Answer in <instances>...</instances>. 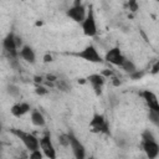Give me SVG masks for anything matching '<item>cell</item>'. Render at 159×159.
Masks as SVG:
<instances>
[{
	"label": "cell",
	"mask_w": 159,
	"mask_h": 159,
	"mask_svg": "<svg viewBox=\"0 0 159 159\" xmlns=\"http://www.w3.org/2000/svg\"><path fill=\"white\" fill-rule=\"evenodd\" d=\"M88 159H94V158H93V157H89V158H88Z\"/></svg>",
	"instance_id": "cell-29"
},
{
	"label": "cell",
	"mask_w": 159,
	"mask_h": 159,
	"mask_svg": "<svg viewBox=\"0 0 159 159\" xmlns=\"http://www.w3.org/2000/svg\"><path fill=\"white\" fill-rule=\"evenodd\" d=\"M9 93H10L11 96H14V97H17L20 92H19L17 87H15V86H9Z\"/></svg>",
	"instance_id": "cell-23"
},
{
	"label": "cell",
	"mask_w": 159,
	"mask_h": 159,
	"mask_svg": "<svg viewBox=\"0 0 159 159\" xmlns=\"http://www.w3.org/2000/svg\"><path fill=\"white\" fill-rule=\"evenodd\" d=\"M30 109H31V107H30L29 103H26V102H17V103H15L10 108V112H11V114L14 117L20 118V117L25 116L27 112H30Z\"/></svg>",
	"instance_id": "cell-13"
},
{
	"label": "cell",
	"mask_w": 159,
	"mask_h": 159,
	"mask_svg": "<svg viewBox=\"0 0 159 159\" xmlns=\"http://www.w3.org/2000/svg\"><path fill=\"white\" fill-rule=\"evenodd\" d=\"M31 123L35 125V127H43L46 124V120H45V117L42 116V113L37 109H34L31 112Z\"/></svg>",
	"instance_id": "cell-15"
},
{
	"label": "cell",
	"mask_w": 159,
	"mask_h": 159,
	"mask_svg": "<svg viewBox=\"0 0 159 159\" xmlns=\"http://www.w3.org/2000/svg\"><path fill=\"white\" fill-rule=\"evenodd\" d=\"M70 135V147L72 149V153L76 159H86V148L84 145L80 142V139L73 134L68 133Z\"/></svg>",
	"instance_id": "cell-10"
},
{
	"label": "cell",
	"mask_w": 159,
	"mask_h": 159,
	"mask_svg": "<svg viewBox=\"0 0 159 159\" xmlns=\"http://www.w3.org/2000/svg\"><path fill=\"white\" fill-rule=\"evenodd\" d=\"M76 56L87 62H91V63H102L103 62V57L101 56V53L97 51V48L93 45L86 46L83 50L77 52Z\"/></svg>",
	"instance_id": "cell-2"
},
{
	"label": "cell",
	"mask_w": 159,
	"mask_h": 159,
	"mask_svg": "<svg viewBox=\"0 0 159 159\" xmlns=\"http://www.w3.org/2000/svg\"><path fill=\"white\" fill-rule=\"evenodd\" d=\"M104 60L107 62H109L111 65L113 66H118V67H122L125 57L123 56L122 51L119 47H112L109 48L107 52H106V56H104Z\"/></svg>",
	"instance_id": "cell-9"
},
{
	"label": "cell",
	"mask_w": 159,
	"mask_h": 159,
	"mask_svg": "<svg viewBox=\"0 0 159 159\" xmlns=\"http://www.w3.org/2000/svg\"><path fill=\"white\" fill-rule=\"evenodd\" d=\"M142 148L148 159H155L159 155V144L157 143V140L142 142Z\"/></svg>",
	"instance_id": "cell-12"
},
{
	"label": "cell",
	"mask_w": 159,
	"mask_h": 159,
	"mask_svg": "<svg viewBox=\"0 0 159 159\" xmlns=\"http://www.w3.org/2000/svg\"><path fill=\"white\" fill-rule=\"evenodd\" d=\"M128 6H129V10H132V11H137L138 10V5H137L135 1H130L128 4Z\"/></svg>",
	"instance_id": "cell-25"
},
{
	"label": "cell",
	"mask_w": 159,
	"mask_h": 159,
	"mask_svg": "<svg viewBox=\"0 0 159 159\" xmlns=\"http://www.w3.org/2000/svg\"><path fill=\"white\" fill-rule=\"evenodd\" d=\"M82 31L88 37H93L97 35V24H96V17H94L92 6H89V9L87 11V16H86L84 21L82 22Z\"/></svg>",
	"instance_id": "cell-6"
},
{
	"label": "cell",
	"mask_w": 159,
	"mask_h": 159,
	"mask_svg": "<svg viewBox=\"0 0 159 159\" xmlns=\"http://www.w3.org/2000/svg\"><path fill=\"white\" fill-rule=\"evenodd\" d=\"M122 70H123L125 73L132 75V73H134V72L137 71V67H135V65H134V62H133L132 60L125 58L124 62H123V65H122Z\"/></svg>",
	"instance_id": "cell-16"
},
{
	"label": "cell",
	"mask_w": 159,
	"mask_h": 159,
	"mask_svg": "<svg viewBox=\"0 0 159 159\" xmlns=\"http://www.w3.org/2000/svg\"><path fill=\"white\" fill-rule=\"evenodd\" d=\"M148 140H155V137L153 135V133L149 129H145L142 133V142H148Z\"/></svg>",
	"instance_id": "cell-18"
},
{
	"label": "cell",
	"mask_w": 159,
	"mask_h": 159,
	"mask_svg": "<svg viewBox=\"0 0 159 159\" xmlns=\"http://www.w3.org/2000/svg\"><path fill=\"white\" fill-rule=\"evenodd\" d=\"M43 61H45V62H51V61H52V56H51V55H45Z\"/></svg>",
	"instance_id": "cell-27"
},
{
	"label": "cell",
	"mask_w": 159,
	"mask_h": 159,
	"mask_svg": "<svg viewBox=\"0 0 159 159\" xmlns=\"http://www.w3.org/2000/svg\"><path fill=\"white\" fill-rule=\"evenodd\" d=\"M129 76H130V78H132V80H139V78H142V77L144 76V72H143V71L137 70L134 73H132V75H129Z\"/></svg>",
	"instance_id": "cell-22"
},
{
	"label": "cell",
	"mask_w": 159,
	"mask_h": 159,
	"mask_svg": "<svg viewBox=\"0 0 159 159\" xmlns=\"http://www.w3.org/2000/svg\"><path fill=\"white\" fill-rule=\"evenodd\" d=\"M152 75H157V73H159V60L158 61H155L154 62V65L152 66Z\"/></svg>",
	"instance_id": "cell-24"
},
{
	"label": "cell",
	"mask_w": 159,
	"mask_h": 159,
	"mask_svg": "<svg viewBox=\"0 0 159 159\" xmlns=\"http://www.w3.org/2000/svg\"><path fill=\"white\" fill-rule=\"evenodd\" d=\"M140 97L145 102L149 112H154V113L159 114V99L154 92H152L149 89H144L140 92Z\"/></svg>",
	"instance_id": "cell-8"
},
{
	"label": "cell",
	"mask_w": 159,
	"mask_h": 159,
	"mask_svg": "<svg viewBox=\"0 0 159 159\" xmlns=\"http://www.w3.org/2000/svg\"><path fill=\"white\" fill-rule=\"evenodd\" d=\"M40 149H41V152L43 153V155L47 159H56L57 158L56 149H55V145L52 143L50 133H45L41 137V139H40Z\"/></svg>",
	"instance_id": "cell-7"
},
{
	"label": "cell",
	"mask_w": 159,
	"mask_h": 159,
	"mask_svg": "<svg viewBox=\"0 0 159 159\" xmlns=\"http://www.w3.org/2000/svg\"><path fill=\"white\" fill-rule=\"evenodd\" d=\"M89 129L93 133H104L108 134L109 133V125L107 119L104 118L103 114L99 113H94L91 122H89Z\"/></svg>",
	"instance_id": "cell-4"
},
{
	"label": "cell",
	"mask_w": 159,
	"mask_h": 159,
	"mask_svg": "<svg viewBox=\"0 0 159 159\" xmlns=\"http://www.w3.org/2000/svg\"><path fill=\"white\" fill-rule=\"evenodd\" d=\"M34 78H35V82H36V83H37V84H39V83H41V82H42V77H41V76H40V77H39V76H35V77H34Z\"/></svg>",
	"instance_id": "cell-28"
},
{
	"label": "cell",
	"mask_w": 159,
	"mask_h": 159,
	"mask_svg": "<svg viewBox=\"0 0 159 159\" xmlns=\"http://www.w3.org/2000/svg\"><path fill=\"white\" fill-rule=\"evenodd\" d=\"M66 15L73 20L75 22H83L86 16H87V11H86V6L81 2V1H75V4L66 11Z\"/></svg>",
	"instance_id": "cell-5"
},
{
	"label": "cell",
	"mask_w": 159,
	"mask_h": 159,
	"mask_svg": "<svg viewBox=\"0 0 159 159\" xmlns=\"http://www.w3.org/2000/svg\"><path fill=\"white\" fill-rule=\"evenodd\" d=\"M102 76H104L106 78H107V77H112V76H113V72H112V71L106 70V71H103V72H102Z\"/></svg>",
	"instance_id": "cell-26"
},
{
	"label": "cell",
	"mask_w": 159,
	"mask_h": 159,
	"mask_svg": "<svg viewBox=\"0 0 159 159\" xmlns=\"http://www.w3.org/2000/svg\"><path fill=\"white\" fill-rule=\"evenodd\" d=\"M2 47H4V51L10 60H16L20 50H19L17 43H16V36L12 32H9L5 36V39L2 41Z\"/></svg>",
	"instance_id": "cell-3"
},
{
	"label": "cell",
	"mask_w": 159,
	"mask_h": 159,
	"mask_svg": "<svg viewBox=\"0 0 159 159\" xmlns=\"http://www.w3.org/2000/svg\"><path fill=\"white\" fill-rule=\"evenodd\" d=\"M58 142L63 147H70V135H68V133H63V134L58 135Z\"/></svg>",
	"instance_id": "cell-17"
},
{
	"label": "cell",
	"mask_w": 159,
	"mask_h": 159,
	"mask_svg": "<svg viewBox=\"0 0 159 159\" xmlns=\"http://www.w3.org/2000/svg\"><path fill=\"white\" fill-rule=\"evenodd\" d=\"M148 117H149V119H150V122H152L153 124H155L157 127H159V114H158V113L149 112Z\"/></svg>",
	"instance_id": "cell-20"
},
{
	"label": "cell",
	"mask_w": 159,
	"mask_h": 159,
	"mask_svg": "<svg viewBox=\"0 0 159 159\" xmlns=\"http://www.w3.org/2000/svg\"><path fill=\"white\" fill-rule=\"evenodd\" d=\"M19 56H20L24 61H26V62H29V63H35V61H36L35 51H34L30 46H27V45H24V46L20 48Z\"/></svg>",
	"instance_id": "cell-14"
},
{
	"label": "cell",
	"mask_w": 159,
	"mask_h": 159,
	"mask_svg": "<svg viewBox=\"0 0 159 159\" xmlns=\"http://www.w3.org/2000/svg\"><path fill=\"white\" fill-rule=\"evenodd\" d=\"M11 133L14 135H16L21 142L22 144L25 145V148L30 152H34V150H37L40 149V139L36 138L32 133H29V132H24L21 129H11Z\"/></svg>",
	"instance_id": "cell-1"
},
{
	"label": "cell",
	"mask_w": 159,
	"mask_h": 159,
	"mask_svg": "<svg viewBox=\"0 0 159 159\" xmlns=\"http://www.w3.org/2000/svg\"><path fill=\"white\" fill-rule=\"evenodd\" d=\"M43 153L41 152V149H37V150H34V152H30V155H29V159H43Z\"/></svg>",
	"instance_id": "cell-19"
},
{
	"label": "cell",
	"mask_w": 159,
	"mask_h": 159,
	"mask_svg": "<svg viewBox=\"0 0 159 159\" xmlns=\"http://www.w3.org/2000/svg\"><path fill=\"white\" fill-rule=\"evenodd\" d=\"M106 77L102 76V73H93V75H89L87 77V81L91 83L96 96H99L102 93V88H103V84L106 82Z\"/></svg>",
	"instance_id": "cell-11"
},
{
	"label": "cell",
	"mask_w": 159,
	"mask_h": 159,
	"mask_svg": "<svg viewBox=\"0 0 159 159\" xmlns=\"http://www.w3.org/2000/svg\"><path fill=\"white\" fill-rule=\"evenodd\" d=\"M35 92H36L37 94H40V96H43V94H46L48 91H47V88H46V87H43V86H41V84H37V86H36Z\"/></svg>",
	"instance_id": "cell-21"
}]
</instances>
